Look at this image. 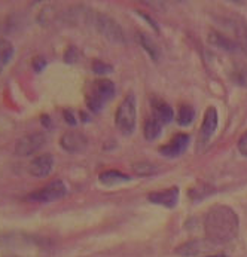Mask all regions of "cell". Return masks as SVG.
<instances>
[{"instance_id": "obj_11", "label": "cell", "mask_w": 247, "mask_h": 257, "mask_svg": "<svg viewBox=\"0 0 247 257\" xmlns=\"http://www.w3.org/2000/svg\"><path fill=\"white\" fill-rule=\"evenodd\" d=\"M188 145H189V136L182 133V134L175 136V139L170 143H167L166 146L159 147V152L166 158H177L186 150Z\"/></svg>"}, {"instance_id": "obj_4", "label": "cell", "mask_w": 247, "mask_h": 257, "mask_svg": "<svg viewBox=\"0 0 247 257\" xmlns=\"http://www.w3.org/2000/svg\"><path fill=\"white\" fill-rule=\"evenodd\" d=\"M115 94V85L109 79H100L94 82L91 92L87 97V106L88 109L94 113L100 111L107 101L113 97Z\"/></svg>"}, {"instance_id": "obj_19", "label": "cell", "mask_w": 247, "mask_h": 257, "mask_svg": "<svg viewBox=\"0 0 247 257\" xmlns=\"http://www.w3.org/2000/svg\"><path fill=\"white\" fill-rule=\"evenodd\" d=\"M194 117H195V110L192 109V106L185 104V106H182L179 109V113H177V123L180 126H188V125L192 123Z\"/></svg>"}, {"instance_id": "obj_18", "label": "cell", "mask_w": 247, "mask_h": 257, "mask_svg": "<svg viewBox=\"0 0 247 257\" xmlns=\"http://www.w3.org/2000/svg\"><path fill=\"white\" fill-rule=\"evenodd\" d=\"M139 42H140V45L143 46V49L150 55V58L153 60V61H158L159 60V48L156 46V43L152 40V37L147 36L146 33H139Z\"/></svg>"}, {"instance_id": "obj_29", "label": "cell", "mask_w": 247, "mask_h": 257, "mask_svg": "<svg viewBox=\"0 0 247 257\" xmlns=\"http://www.w3.org/2000/svg\"><path fill=\"white\" fill-rule=\"evenodd\" d=\"M6 257H20V256H6Z\"/></svg>"}, {"instance_id": "obj_9", "label": "cell", "mask_w": 247, "mask_h": 257, "mask_svg": "<svg viewBox=\"0 0 247 257\" xmlns=\"http://www.w3.org/2000/svg\"><path fill=\"white\" fill-rule=\"evenodd\" d=\"M87 145H88L87 137L84 134L74 133V131L66 133L60 139V146H61V149L66 150V152H69V153H79V152H82L87 147Z\"/></svg>"}, {"instance_id": "obj_17", "label": "cell", "mask_w": 247, "mask_h": 257, "mask_svg": "<svg viewBox=\"0 0 247 257\" xmlns=\"http://www.w3.org/2000/svg\"><path fill=\"white\" fill-rule=\"evenodd\" d=\"M204 248H206V245L200 239H194V241H189V242L177 247L175 253L179 254V256H194V254L203 253Z\"/></svg>"}, {"instance_id": "obj_25", "label": "cell", "mask_w": 247, "mask_h": 257, "mask_svg": "<svg viewBox=\"0 0 247 257\" xmlns=\"http://www.w3.org/2000/svg\"><path fill=\"white\" fill-rule=\"evenodd\" d=\"M238 152L243 155V156H247V133L238 140Z\"/></svg>"}, {"instance_id": "obj_15", "label": "cell", "mask_w": 247, "mask_h": 257, "mask_svg": "<svg viewBox=\"0 0 247 257\" xmlns=\"http://www.w3.org/2000/svg\"><path fill=\"white\" fill-rule=\"evenodd\" d=\"M14 45L8 39H0V73L5 70V67L11 63L14 57Z\"/></svg>"}, {"instance_id": "obj_1", "label": "cell", "mask_w": 247, "mask_h": 257, "mask_svg": "<svg viewBox=\"0 0 247 257\" xmlns=\"http://www.w3.org/2000/svg\"><path fill=\"white\" fill-rule=\"evenodd\" d=\"M240 220L237 213L226 205H214L204 217V230L209 242L226 244L237 238Z\"/></svg>"}, {"instance_id": "obj_21", "label": "cell", "mask_w": 247, "mask_h": 257, "mask_svg": "<svg viewBox=\"0 0 247 257\" xmlns=\"http://www.w3.org/2000/svg\"><path fill=\"white\" fill-rule=\"evenodd\" d=\"M232 79L237 85L240 86H247V69L246 67H240L237 70H234Z\"/></svg>"}, {"instance_id": "obj_28", "label": "cell", "mask_w": 247, "mask_h": 257, "mask_svg": "<svg viewBox=\"0 0 247 257\" xmlns=\"http://www.w3.org/2000/svg\"><path fill=\"white\" fill-rule=\"evenodd\" d=\"M206 257H229V256H226V254H214V256H206Z\"/></svg>"}, {"instance_id": "obj_12", "label": "cell", "mask_w": 247, "mask_h": 257, "mask_svg": "<svg viewBox=\"0 0 247 257\" xmlns=\"http://www.w3.org/2000/svg\"><path fill=\"white\" fill-rule=\"evenodd\" d=\"M150 107H152V117L159 120L162 125L170 123L175 117V111L172 109V106H169L166 101H162L159 98H152Z\"/></svg>"}, {"instance_id": "obj_3", "label": "cell", "mask_w": 247, "mask_h": 257, "mask_svg": "<svg viewBox=\"0 0 247 257\" xmlns=\"http://www.w3.org/2000/svg\"><path fill=\"white\" fill-rule=\"evenodd\" d=\"M85 20L93 24V27L97 29V32L103 37H106L107 40L115 42V43H122L125 40L124 37V32L121 29V26L110 17H107L105 14H85Z\"/></svg>"}, {"instance_id": "obj_22", "label": "cell", "mask_w": 247, "mask_h": 257, "mask_svg": "<svg viewBox=\"0 0 247 257\" xmlns=\"http://www.w3.org/2000/svg\"><path fill=\"white\" fill-rule=\"evenodd\" d=\"M93 70H94V73H97V74H109L113 72V67H112V66H109V64H106L105 61H94V64H93Z\"/></svg>"}, {"instance_id": "obj_23", "label": "cell", "mask_w": 247, "mask_h": 257, "mask_svg": "<svg viewBox=\"0 0 247 257\" xmlns=\"http://www.w3.org/2000/svg\"><path fill=\"white\" fill-rule=\"evenodd\" d=\"M134 170L137 174L140 176H147V174H152L155 171V167L152 164H147V162H141V164H137L134 165Z\"/></svg>"}, {"instance_id": "obj_26", "label": "cell", "mask_w": 247, "mask_h": 257, "mask_svg": "<svg viewBox=\"0 0 247 257\" xmlns=\"http://www.w3.org/2000/svg\"><path fill=\"white\" fill-rule=\"evenodd\" d=\"M76 58H77V54H76L74 48H69L67 52H66V55H64V61H67V63H74Z\"/></svg>"}, {"instance_id": "obj_2", "label": "cell", "mask_w": 247, "mask_h": 257, "mask_svg": "<svg viewBox=\"0 0 247 257\" xmlns=\"http://www.w3.org/2000/svg\"><path fill=\"white\" fill-rule=\"evenodd\" d=\"M136 120H137V103L136 97L133 94H128L122 103L119 104L116 114H115V123L116 128L122 133L130 136L134 133L136 128Z\"/></svg>"}, {"instance_id": "obj_13", "label": "cell", "mask_w": 247, "mask_h": 257, "mask_svg": "<svg viewBox=\"0 0 247 257\" xmlns=\"http://www.w3.org/2000/svg\"><path fill=\"white\" fill-rule=\"evenodd\" d=\"M209 40L212 42L214 46H217V48H220L223 51H228V52H238L241 49V46L235 40L223 36V35H220L217 32H212L209 35Z\"/></svg>"}, {"instance_id": "obj_10", "label": "cell", "mask_w": 247, "mask_h": 257, "mask_svg": "<svg viewBox=\"0 0 247 257\" xmlns=\"http://www.w3.org/2000/svg\"><path fill=\"white\" fill-rule=\"evenodd\" d=\"M216 128H217V111L214 107H209L200 128V145H207L210 142Z\"/></svg>"}, {"instance_id": "obj_14", "label": "cell", "mask_w": 247, "mask_h": 257, "mask_svg": "<svg viewBox=\"0 0 247 257\" xmlns=\"http://www.w3.org/2000/svg\"><path fill=\"white\" fill-rule=\"evenodd\" d=\"M100 183L106 184V186H115V184L119 183H127L130 182V176L127 174H122L121 171H116V170H110V171H106L103 174H100Z\"/></svg>"}, {"instance_id": "obj_8", "label": "cell", "mask_w": 247, "mask_h": 257, "mask_svg": "<svg viewBox=\"0 0 247 257\" xmlns=\"http://www.w3.org/2000/svg\"><path fill=\"white\" fill-rule=\"evenodd\" d=\"M52 168H54V158L49 153H43L40 156H36L35 159L30 162L29 173L33 177L43 179V177H46V176L51 174Z\"/></svg>"}, {"instance_id": "obj_16", "label": "cell", "mask_w": 247, "mask_h": 257, "mask_svg": "<svg viewBox=\"0 0 247 257\" xmlns=\"http://www.w3.org/2000/svg\"><path fill=\"white\" fill-rule=\"evenodd\" d=\"M162 123L159 120H156L155 117H149L146 122H144V126H143V133H144V139L146 140H155L161 136V131H162Z\"/></svg>"}, {"instance_id": "obj_5", "label": "cell", "mask_w": 247, "mask_h": 257, "mask_svg": "<svg viewBox=\"0 0 247 257\" xmlns=\"http://www.w3.org/2000/svg\"><path fill=\"white\" fill-rule=\"evenodd\" d=\"M66 195H67V186L61 180H55V182H51L46 186H43L42 189L35 190L26 199L30 202H37V204H48V202L58 201V199L64 198Z\"/></svg>"}, {"instance_id": "obj_7", "label": "cell", "mask_w": 247, "mask_h": 257, "mask_svg": "<svg viewBox=\"0 0 247 257\" xmlns=\"http://www.w3.org/2000/svg\"><path fill=\"white\" fill-rule=\"evenodd\" d=\"M147 199L152 204L156 205H162L166 208H175L179 202V187H169L164 190H158V192H152Z\"/></svg>"}, {"instance_id": "obj_6", "label": "cell", "mask_w": 247, "mask_h": 257, "mask_svg": "<svg viewBox=\"0 0 247 257\" xmlns=\"http://www.w3.org/2000/svg\"><path fill=\"white\" fill-rule=\"evenodd\" d=\"M46 143V136L45 133H33L29 136H24L20 139L15 145V153L18 156H32L36 152H39Z\"/></svg>"}, {"instance_id": "obj_20", "label": "cell", "mask_w": 247, "mask_h": 257, "mask_svg": "<svg viewBox=\"0 0 247 257\" xmlns=\"http://www.w3.org/2000/svg\"><path fill=\"white\" fill-rule=\"evenodd\" d=\"M209 190H210V186H207V184H200V186H197L195 189H191V190H189V196H191L192 199H200V198H204V196L210 195L212 192H209Z\"/></svg>"}, {"instance_id": "obj_24", "label": "cell", "mask_w": 247, "mask_h": 257, "mask_svg": "<svg viewBox=\"0 0 247 257\" xmlns=\"http://www.w3.org/2000/svg\"><path fill=\"white\" fill-rule=\"evenodd\" d=\"M32 67H33V70H35L36 73H42L43 69L46 67L45 58H43V57H35L33 61H32Z\"/></svg>"}, {"instance_id": "obj_27", "label": "cell", "mask_w": 247, "mask_h": 257, "mask_svg": "<svg viewBox=\"0 0 247 257\" xmlns=\"http://www.w3.org/2000/svg\"><path fill=\"white\" fill-rule=\"evenodd\" d=\"M64 117L67 119V122H69L70 125H76V119H74V116H73V113H71L70 110L64 111Z\"/></svg>"}]
</instances>
